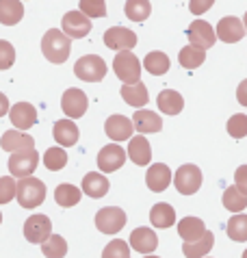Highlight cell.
I'll return each instance as SVG.
<instances>
[{"label": "cell", "instance_id": "cell-1", "mask_svg": "<svg viewBox=\"0 0 247 258\" xmlns=\"http://www.w3.org/2000/svg\"><path fill=\"white\" fill-rule=\"evenodd\" d=\"M72 39L65 37L59 28H50L41 39V52L50 63H65L70 56Z\"/></svg>", "mask_w": 247, "mask_h": 258}, {"label": "cell", "instance_id": "cell-2", "mask_svg": "<svg viewBox=\"0 0 247 258\" xmlns=\"http://www.w3.org/2000/svg\"><path fill=\"white\" fill-rule=\"evenodd\" d=\"M18 202L22 209H37V206L46 200V184H43L39 178H22L18 182Z\"/></svg>", "mask_w": 247, "mask_h": 258}, {"label": "cell", "instance_id": "cell-3", "mask_svg": "<svg viewBox=\"0 0 247 258\" xmlns=\"http://www.w3.org/2000/svg\"><path fill=\"white\" fill-rule=\"evenodd\" d=\"M113 70L124 85H137L141 81V61L133 52H117L113 59Z\"/></svg>", "mask_w": 247, "mask_h": 258}, {"label": "cell", "instance_id": "cell-4", "mask_svg": "<svg viewBox=\"0 0 247 258\" xmlns=\"http://www.w3.org/2000/svg\"><path fill=\"white\" fill-rule=\"evenodd\" d=\"M74 74L85 83H100L106 76V63L96 54H85L76 61Z\"/></svg>", "mask_w": 247, "mask_h": 258}, {"label": "cell", "instance_id": "cell-5", "mask_svg": "<svg viewBox=\"0 0 247 258\" xmlns=\"http://www.w3.org/2000/svg\"><path fill=\"white\" fill-rule=\"evenodd\" d=\"M176 191L182 193V196H193L198 193L202 187V171L198 165H182V167L176 169Z\"/></svg>", "mask_w": 247, "mask_h": 258}, {"label": "cell", "instance_id": "cell-6", "mask_svg": "<svg viewBox=\"0 0 247 258\" xmlns=\"http://www.w3.org/2000/svg\"><path fill=\"white\" fill-rule=\"evenodd\" d=\"M96 226L100 232L104 234H117L124 226H126V213L117 206H106L100 209L96 215Z\"/></svg>", "mask_w": 247, "mask_h": 258}, {"label": "cell", "instance_id": "cell-7", "mask_svg": "<svg viewBox=\"0 0 247 258\" xmlns=\"http://www.w3.org/2000/svg\"><path fill=\"white\" fill-rule=\"evenodd\" d=\"M24 236L26 241L43 245L50 236H52V224L46 215H31L24 224Z\"/></svg>", "mask_w": 247, "mask_h": 258}, {"label": "cell", "instance_id": "cell-8", "mask_svg": "<svg viewBox=\"0 0 247 258\" xmlns=\"http://www.w3.org/2000/svg\"><path fill=\"white\" fill-rule=\"evenodd\" d=\"M102 39L106 48L117 50V52H130V48L137 46V35L130 28H124V26L108 28V31H104Z\"/></svg>", "mask_w": 247, "mask_h": 258}, {"label": "cell", "instance_id": "cell-9", "mask_svg": "<svg viewBox=\"0 0 247 258\" xmlns=\"http://www.w3.org/2000/svg\"><path fill=\"white\" fill-rule=\"evenodd\" d=\"M187 35H189V41H191V46L204 50V52H206L208 48H213L215 41H217L215 28L210 26L206 20H193V24L189 26Z\"/></svg>", "mask_w": 247, "mask_h": 258}, {"label": "cell", "instance_id": "cell-10", "mask_svg": "<svg viewBox=\"0 0 247 258\" xmlns=\"http://www.w3.org/2000/svg\"><path fill=\"white\" fill-rule=\"evenodd\" d=\"M37 165H39L37 150H28V152L11 154V159H9V171H11V176H18L20 180H22V178H31L33 171L37 169Z\"/></svg>", "mask_w": 247, "mask_h": 258}, {"label": "cell", "instance_id": "cell-11", "mask_svg": "<svg viewBox=\"0 0 247 258\" xmlns=\"http://www.w3.org/2000/svg\"><path fill=\"white\" fill-rule=\"evenodd\" d=\"M63 35L70 39H81V37H87L91 31V20L85 18L81 11H68L63 16Z\"/></svg>", "mask_w": 247, "mask_h": 258}, {"label": "cell", "instance_id": "cell-12", "mask_svg": "<svg viewBox=\"0 0 247 258\" xmlns=\"http://www.w3.org/2000/svg\"><path fill=\"white\" fill-rule=\"evenodd\" d=\"M124 161H126V152H124V148L117 146V143H108L98 154V167H100V171H104V174L117 171L124 165Z\"/></svg>", "mask_w": 247, "mask_h": 258}, {"label": "cell", "instance_id": "cell-13", "mask_svg": "<svg viewBox=\"0 0 247 258\" xmlns=\"http://www.w3.org/2000/svg\"><path fill=\"white\" fill-rule=\"evenodd\" d=\"M87 96H85V91L81 89H76V87H72L68 89L63 94L61 98V106H63V113L68 117L72 119H78V117H83L85 115V111H87Z\"/></svg>", "mask_w": 247, "mask_h": 258}, {"label": "cell", "instance_id": "cell-14", "mask_svg": "<svg viewBox=\"0 0 247 258\" xmlns=\"http://www.w3.org/2000/svg\"><path fill=\"white\" fill-rule=\"evenodd\" d=\"M0 146H3L5 152L18 154V152H28V150H35V139L31 137V135L20 133V131H7V133H3Z\"/></svg>", "mask_w": 247, "mask_h": 258}, {"label": "cell", "instance_id": "cell-15", "mask_svg": "<svg viewBox=\"0 0 247 258\" xmlns=\"http://www.w3.org/2000/svg\"><path fill=\"white\" fill-rule=\"evenodd\" d=\"M215 33H217V37L221 41H226V44H236V41H241L245 37V26L238 18L228 16V18L219 20Z\"/></svg>", "mask_w": 247, "mask_h": 258}, {"label": "cell", "instance_id": "cell-16", "mask_svg": "<svg viewBox=\"0 0 247 258\" xmlns=\"http://www.w3.org/2000/svg\"><path fill=\"white\" fill-rule=\"evenodd\" d=\"M9 117H11V124L18 128V131H28L37 124V111H35L33 104L28 102H18L16 106H11L9 111Z\"/></svg>", "mask_w": 247, "mask_h": 258}, {"label": "cell", "instance_id": "cell-17", "mask_svg": "<svg viewBox=\"0 0 247 258\" xmlns=\"http://www.w3.org/2000/svg\"><path fill=\"white\" fill-rule=\"evenodd\" d=\"M128 245H133L137 252L152 256V252H154L156 245H158L156 232L152 230V228H145V226L135 228L133 234H130V243H128Z\"/></svg>", "mask_w": 247, "mask_h": 258}, {"label": "cell", "instance_id": "cell-18", "mask_svg": "<svg viewBox=\"0 0 247 258\" xmlns=\"http://www.w3.org/2000/svg\"><path fill=\"white\" fill-rule=\"evenodd\" d=\"M104 131L111 141H126L133 135L135 124H133V119H128L124 115H111L104 124Z\"/></svg>", "mask_w": 247, "mask_h": 258}, {"label": "cell", "instance_id": "cell-19", "mask_svg": "<svg viewBox=\"0 0 247 258\" xmlns=\"http://www.w3.org/2000/svg\"><path fill=\"white\" fill-rule=\"evenodd\" d=\"M145 184H148L150 191H156V193L165 191L171 184V169L165 163L152 165L148 169V174H145Z\"/></svg>", "mask_w": 247, "mask_h": 258}, {"label": "cell", "instance_id": "cell-20", "mask_svg": "<svg viewBox=\"0 0 247 258\" xmlns=\"http://www.w3.org/2000/svg\"><path fill=\"white\" fill-rule=\"evenodd\" d=\"M128 159L133 161L135 165H148L152 161V148H150V141L143 137V135H137V137L130 139L128 143Z\"/></svg>", "mask_w": 247, "mask_h": 258}, {"label": "cell", "instance_id": "cell-21", "mask_svg": "<svg viewBox=\"0 0 247 258\" xmlns=\"http://www.w3.org/2000/svg\"><path fill=\"white\" fill-rule=\"evenodd\" d=\"M52 135H54V141L63 148H70V146H76L78 141V126L74 124L72 119H59L54 121V128H52Z\"/></svg>", "mask_w": 247, "mask_h": 258}, {"label": "cell", "instance_id": "cell-22", "mask_svg": "<svg viewBox=\"0 0 247 258\" xmlns=\"http://www.w3.org/2000/svg\"><path fill=\"white\" fill-rule=\"evenodd\" d=\"M208 230L204 226V221L198 219V217H184L178 221V234L180 239H184V243H195L200 241Z\"/></svg>", "mask_w": 247, "mask_h": 258}, {"label": "cell", "instance_id": "cell-23", "mask_svg": "<svg viewBox=\"0 0 247 258\" xmlns=\"http://www.w3.org/2000/svg\"><path fill=\"white\" fill-rule=\"evenodd\" d=\"M133 124H135V128H137V131H139L141 135H145V133H161L163 119L158 117L154 111L141 109V111H137L135 115H133Z\"/></svg>", "mask_w": 247, "mask_h": 258}, {"label": "cell", "instance_id": "cell-24", "mask_svg": "<svg viewBox=\"0 0 247 258\" xmlns=\"http://www.w3.org/2000/svg\"><path fill=\"white\" fill-rule=\"evenodd\" d=\"M150 221L154 228H171L176 224V211H173L171 204L167 202H158L152 206L150 211Z\"/></svg>", "mask_w": 247, "mask_h": 258}, {"label": "cell", "instance_id": "cell-25", "mask_svg": "<svg viewBox=\"0 0 247 258\" xmlns=\"http://www.w3.org/2000/svg\"><path fill=\"white\" fill-rule=\"evenodd\" d=\"M156 106L165 113V115H178V113L182 111V106H184V100H182V96H180L178 91L165 89V91H161V94H158Z\"/></svg>", "mask_w": 247, "mask_h": 258}, {"label": "cell", "instance_id": "cell-26", "mask_svg": "<svg viewBox=\"0 0 247 258\" xmlns=\"http://www.w3.org/2000/svg\"><path fill=\"white\" fill-rule=\"evenodd\" d=\"M83 193H87L89 198H102L108 193V178L98 174V171H89L83 178Z\"/></svg>", "mask_w": 247, "mask_h": 258}, {"label": "cell", "instance_id": "cell-27", "mask_svg": "<svg viewBox=\"0 0 247 258\" xmlns=\"http://www.w3.org/2000/svg\"><path fill=\"white\" fill-rule=\"evenodd\" d=\"M121 98L124 102H128L130 106H135V109H139V106H145L148 104V87L139 81L137 85H124L121 87Z\"/></svg>", "mask_w": 247, "mask_h": 258}, {"label": "cell", "instance_id": "cell-28", "mask_svg": "<svg viewBox=\"0 0 247 258\" xmlns=\"http://www.w3.org/2000/svg\"><path fill=\"white\" fill-rule=\"evenodd\" d=\"M24 16V5L16 0H0V24L13 26Z\"/></svg>", "mask_w": 247, "mask_h": 258}, {"label": "cell", "instance_id": "cell-29", "mask_svg": "<svg viewBox=\"0 0 247 258\" xmlns=\"http://www.w3.org/2000/svg\"><path fill=\"white\" fill-rule=\"evenodd\" d=\"M213 245H215V236H213V232L208 230L200 241L184 243V245H182V254L187 258H204L210 249H213Z\"/></svg>", "mask_w": 247, "mask_h": 258}, {"label": "cell", "instance_id": "cell-30", "mask_svg": "<svg viewBox=\"0 0 247 258\" xmlns=\"http://www.w3.org/2000/svg\"><path fill=\"white\" fill-rule=\"evenodd\" d=\"M169 66H171L169 56H167L165 52H161V50H154V52H150L143 59V68L154 76H163L165 72H169Z\"/></svg>", "mask_w": 247, "mask_h": 258}, {"label": "cell", "instance_id": "cell-31", "mask_svg": "<svg viewBox=\"0 0 247 258\" xmlns=\"http://www.w3.org/2000/svg\"><path fill=\"white\" fill-rule=\"evenodd\" d=\"M81 198H83V193L81 189H76L74 184H59V187L54 189V200H56V204L63 206V209H70V206H74L81 202Z\"/></svg>", "mask_w": 247, "mask_h": 258}, {"label": "cell", "instance_id": "cell-32", "mask_svg": "<svg viewBox=\"0 0 247 258\" xmlns=\"http://www.w3.org/2000/svg\"><path fill=\"white\" fill-rule=\"evenodd\" d=\"M178 61H180V66H182L184 70H195V68H200L202 63L206 61V52L189 44V46H184L182 50H180Z\"/></svg>", "mask_w": 247, "mask_h": 258}, {"label": "cell", "instance_id": "cell-33", "mask_svg": "<svg viewBox=\"0 0 247 258\" xmlns=\"http://www.w3.org/2000/svg\"><path fill=\"white\" fill-rule=\"evenodd\" d=\"M221 202H223V206H226L228 211L238 213V211H245V206H247V196L236 189V184H232V187H228L226 191H223Z\"/></svg>", "mask_w": 247, "mask_h": 258}, {"label": "cell", "instance_id": "cell-34", "mask_svg": "<svg viewBox=\"0 0 247 258\" xmlns=\"http://www.w3.org/2000/svg\"><path fill=\"white\" fill-rule=\"evenodd\" d=\"M226 232L230 239L236 243L247 241V215H234V217H230Z\"/></svg>", "mask_w": 247, "mask_h": 258}, {"label": "cell", "instance_id": "cell-35", "mask_svg": "<svg viewBox=\"0 0 247 258\" xmlns=\"http://www.w3.org/2000/svg\"><path fill=\"white\" fill-rule=\"evenodd\" d=\"M41 252L46 258H63L65 254H68V243H65V239L61 234H52L41 245Z\"/></svg>", "mask_w": 247, "mask_h": 258}, {"label": "cell", "instance_id": "cell-36", "mask_svg": "<svg viewBox=\"0 0 247 258\" xmlns=\"http://www.w3.org/2000/svg\"><path fill=\"white\" fill-rule=\"evenodd\" d=\"M124 9H126L128 20H133V22H143V20L150 18L152 5L145 3V0H130V3H126Z\"/></svg>", "mask_w": 247, "mask_h": 258}, {"label": "cell", "instance_id": "cell-37", "mask_svg": "<svg viewBox=\"0 0 247 258\" xmlns=\"http://www.w3.org/2000/svg\"><path fill=\"white\" fill-rule=\"evenodd\" d=\"M43 165L50 171H59L68 165V152L63 148H48L46 154H43Z\"/></svg>", "mask_w": 247, "mask_h": 258}, {"label": "cell", "instance_id": "cell-38", "mask_svg": "<svg viewBox=\"0 0 247 258\" xmlns=\"http://www.w3.org/2000/svg\"><path fill=\"white\" fill-rule=\"evenodd\" d=\"M102 258H130V247H128V243L121 241V239H113V241L104 247Z\"/></svg>", "mask_w": 247, "mask_h": 258}, {"label": "cell", "instance_id": "cell-39", "mask_svg": "<svg viewBox=\"0 0 247 258\" xmlns=\"http://www.w3.org/2000/svg\"><path fill=\"white\" fill-rule=\"evenodd\" d=\"M85 18H104L106 16V5L100 3V0H81V9Z\"/></svg>", "mask_w": 247, "mask_h": 258}, {"label": "cell", "instance_id": "cell-40", "mask_svg": "<svg viewBox=\"0 0 247 258\" xmlns=\"http://www.w3.org/2000/svg\"><path fill=\"white\" fill-rule=\"evenodd\" d=\"M228 133L234 139H243L247 135V115L245 113H236L228 119Z\"/></svg>", "mask_w": 247, "mask_h": 258}, {"label": "cell", "instance_id": "cell-41", "mask_svg": "<svg viewBox=\"0 0 247 258\" xmlns=\"http://www.w3.org/2000/svg\"><path fill=\"white\" fill-rule=\"evenodd\" d=\"M16 196H18V184H16V180H13L11 176L0 178V204L11 202Z\"/></svg>", "mask_w": 247, "mask_h": 258}, {"label": "cell", "instance_id": "cell-42", "mask_svg": "<svg viewBox=\"0 0 247 258\" xmlns=\"http://www.w3.org/2000/svg\"><path fill=\"white\" fill-rule=\"evenodd\" d=\"M16 61V48L7 39H0V70H9Z\"/></svg>", "mask_w": 247, "mask_h": 258}, {"label": "cell", "instance_id": "cell-43", "mask_svg": "<svg viewBox=\"0 0 247 258\" xmlns=\"http://www.w3.org/2000/svg\"><path fill=\"white\" fill-rule=\"evenodd\" d=\"M234 180H236V189L247 196V165H241V167L236 169Z\"/></svg>", "mask_w": 247, "mask_h": 258}, {"label": "cell", "instance_id": "cell-44", "mask_svg": "<svg viewBox=\"0 0 247 258\" xmlns=\"http://www.w3.org/2000/svg\"><path fill=\"white\" fill-rule=\"evenodd\" d=\"M210 7H213V0H198V3H191L189 5V9H191L193 13H204V11H208Z\"/></svg>", "mask_w": 247, "mask_h": 258}, {"label": "cell", "instance_id": "cell-45", "mask_svg": "<svg viewBox=\"0 0 247 258\" xmlns=\"http://www.w3.org/2000/svg\"><path fill=\"white\" fill-rule=\"evenodd\" d=\"M236 100H238V104L241 106H247V78L238 85V89H236Z\"/></svg>", "mask_w": 247, "mask_h": 258}, {"label": "cell", "instance_id": "cell-46", "mask_svg": "<svg viewBox=\"0 0 247 258\" xmlns=\"http://www.w3.org/2000/svg\"><path fill=\"white\" fill-rule=\"evenodd\" d=\"M11 111V106H9V100H7L5 94H0V117L7 115V113Z\"/></svg>", "mask_w": 247, "mask_h": 258}, {"label": "cell", "instance_id": "cell-47", "mask_svg": "<svg viewBox=\"0 0 247 258\" xmlns=\"http://www.w3.org/2000/svg\"><path fill=\"white\" fill-rule=\"evenodd\" d=\"M243 20H245V24H243V26H245V31H247V11H245V18H243Z\"/></svg>", "mask_w": 247, "mask_h": 258}, {"label": "cell", "instance_id": "cell-48", "mask_svg": "<svg viewBox=\"0 0 247 258\" xmlns=\"http://www.w3.org/2000/svg\"><path fill=\"white\" fill-rule=\"evenodd\" d=\"M241 258H247V249H245V252H243V256Z\"/></svg>", "mask_w": 247, "mask_h": 258}, {"label": "cell", "instance_id": "cell-49", "mask_svg": "<svg viewBox=\"0 0 247 258\" xmlns=\"http://www.w3.org/2000/svg\"><path fill=\"white\" fill-rule=\"evenodd\" d=\"M145 258H158V256H145Z\"/></svg>", "mask_w": 247, "mask_h": 258}, {"label": "cell", "instance_id": "cell-50", "mask_svg": "<svg viewBox=\"0 0 247 258\" xmlns=\"http://www.w3.org/2000/svg\"><path fill=\"white\" fill-rule=\"evenodd\" d=\"M0 221H3V213H0Z\"/></svg>", "mask_w": 247, "mask_h": 258}]
</instances>
